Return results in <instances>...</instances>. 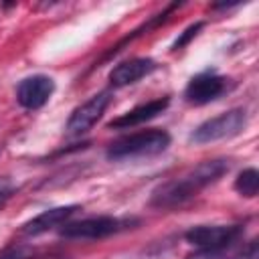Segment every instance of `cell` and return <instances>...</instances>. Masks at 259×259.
<instances>
[{
    "mask_svg": "<svg viewBox=\"0 0 259 259\" xmlns=\"http://www.w3.org/2000/svg\"><path fill=\"white\" fill-rule=\"evenodd\" d=\"M229 172V160L225 158H212L196 164L194 168L182 172L180 176H174L162 184H158L150 194V206L168 210L178 208L192 198H196L204 188L219 182Z\"/></svg>",
    "mask_w": 259,
    "mask_h": 259,
    "instance_id": "6da1fadb",
    "label": "cell"
},
{
    "mask_svg": "<svg viewBox=\"0 0 259 259\" xmlns=\"http://www.w3.org/2000/svg\"><path fill=\"white\" fill-rule=\"evenodd\" d=\"M172 144V136L166 130L152 127L142 130L136 134H127L111 142L105 150V158L111 162H123V160H136V158H150L156 154H162Z\"/></svg>",
    "mask_w": 259,
    "mask_h": 259,
    "instance_id": "7a4b0ae2",
    "label": "cell"
},
{
    "mask_svg": "<svg viewBox=\"0 0 259 259\" xmlns=\"http://www.w3.org/2000/svg\"><path fill=\"white\" fill-rule=\"evenodd\" d=\"M140 221L136 217H113V214H97V217H85L81 221H69L61 227L59 235L63 239L73 241H99L111 235H117L121 231L134 229Z\"/></svg>",
    "mask_w": 259,
    "mask_h": 259,
    "instance_id": "3957f363",
    "label": "cell"
},
{
    "mask_svg": "<svg viewBox=\"0 0 259 259\" xmlns=\"http://www.w3.org/2000/svg\"><path fill=\"white\" fill-rule=\"evenodd\" d=\"M245 235L243 225H196L184 233V241L202 255H219Z\"/></svg>",
    "mask_w": 259,
    "mask_h": 259,
    "instance_id": "277c9868",
    "label": "cell"
},
{
    "mask_svg": "<svg viewBox=\"0 0 259 259\" xmlns=\"http://www.w3.org/2000/svg\"><path fill=\"white\" fill-rule=\"evenodd\" d=\"M245 125H247V111L243 107H233L229 111H223V113L198 123L190 134V142L200 146V144L227 140V138L241 134L245 130Z\"/></svg>",
    "mask_w": 259,
    "mask_h": 259,
    "instance_id": "5b68a950",
    "label": "cell"
},
{
    "mask_svg": "<svg viewBox=\"0 0 259 259\" xmlns=\"http://www.w3.org/2000/svg\"><path fill=\"white\" fill-rule=\"evenodd\" d=\"M231 79L219 75L214 69H206L194 75L184 87V101L190 105H206L231 89Z\"/></svg>",
    "mask_w": 259,
    "mask_h": 259,
    "instance_id": "8992f818",
    "label": "cell"
},
{
    "mask_svg": "<svg viewBox=\"0 0 259 259\" xmlns=\"http://www.w3.org/2000/svg\"><path fill=\"white\" fill-rule=\"evenodd\" d=\"M111 103V91H99L95 95H91L85 103H81L79 107H75L67 119V136L75 138V136H83L85 132H89L105 113L107 105Z\"/></svg>",
    "mask_w": 259,
    "mask_h": 259,
    "instance_id": "52a82bcc",
    "label": "cell"
},
{
    "mask_svg": "<svg viewBox=\"0 0 259 259\" xmlns=\"http://www.w3.org/2000/svg\"><path fill=\"white\" fill-rule=\"evenodd\" d=\"M55 93V81L49 75H30L24 77L16 87V101L24 109H40L47 105L51 95Z\"/></svg>",
    "mask_w": 259,
    "mask_h": 259,
    "instance_id": "ba28073f",
    "label": "cell"
},
{
    "mask_svg": "<svg viewBox=\"0 0 259 259\" xmlns=\"http://www.w3.org/2000/svg\"><path fill=\"white\" fill-rule=\"evenodd\" d=\"M79 204H63V206H53L47 208L42 212H38L36 217L28 219L26 223L20 225V233L26 237H36L42 233H49L55 227H61L65 223H69V219L79 210Z\"/></svg>",
    "mask_w": 259,
    "mask_h": 259,
    "instance_id": "9c48e42d",
    "label": "cell"
},
{
    "mask_svg": "<svg viewBox=\"0 0 259 259\" xmlns=\"http://www.w3.org/2000/svg\"><path fill=\"white\" fill-rule=\"evenodd\" d=\"M158 69V63L150 57H134L127 61L117 63L111 71H109V85L111 87H127L138 83L140 79L152 75Z\"/></svg>",
    "mask_w": 259,
    "mask_h": 259,
    "instance_id": "30bf717a",
    "label": "cell"
},
{
    "mask_svg": "<svg viewBox=\"0 0 259 259\" xmlns=\"http://www.w3.org/2000/svg\"><path fill=\"white\" fill-rule=\"evenodd\" d=\"M170 105V97H156V99H150L146 103H140L136 107H132L130 111L121 113L119 117L111 119L109 121V130H132L136 125H142V123H148L152 121L154 117H158L166 107Z\"/></svg>",
    "mask_w": 259,
    "mask_h": 259,
    "instance_id": "8fae6325",
    "label": "cell"
},
{
    "mask_svg": "<svg viewBox=\"0 0 259 259\" xmlns=\"http://www.w3.org/2000/svg\"><path fill=\"white\" fill-rule=\"evenodd\" d=\"M180 6H182V2H172V4H168V6H164V8H162V10L158 12V14H154V16H150V18H148V20H146L144 24H140V26H138L136 30H132V32H130V34H127L125 38H121V40H119V42H117L115 47H111V49H109V51H107V53L103 55V61H105V59H109V57H113V55H117V53H119V51H121V49H123L125 45H130V42H134L136 38H140V36H144V34H148L150 30H154V28H158L160 24H164V22H166V20H168V18H170V16L174 14V10H178Z\"/></svg>",
    "mask_w": 259,
    "mask_h": 259,
    "instance_id": "7c38bea8",
    "label": "cell"
},
{
    "mask_svg": "<svg viewBox=\"0 0 259 259\" xmlns=\"http://www.w3.org/2000/svg\"><path fill=\"white\" fill-rule=\"evenodd\" d=\"M233 188L241 196H245V198H255L257 196V190H259V172L255 168H245L235 178Z\"/></svg>",
    "mask_w": 259,
    "mask_h": 259,
    "instance_id": "4fadbf2b",
    "label": "cell"
},
{
    "mask_svg": "<svg viewBox=\"0 0 259 259\" xmlns=\"http://www.w3.org/2000/svg\"><path fill=\"white\" fill-rule=\"evenodd\" d=\"M38 251L28 245H12L0 253V259H36Z\"/></svg>",
    "mask_w": 259,
    "mask_h": 259,
    "instance_id": "5bb4252c",
    "label": "cell"
},
{
    "mask_svg": "<svg viewBox=\"0 0 259 259\" xmlns=\"http://www.w3.org/2000/svg\"><path fill=\"white\" fill-rule=\"evenodd\" d=\"M202 26H204V20H196V22H192L190 26H186V28L178 34V38L172 42V51H180V49H184L186 45H190V40L200 32Z\"/></svg>",
    "mask_w": 259,
    "mask_h": 259,
    "instance_id": "9a60e30c",
    "label": "cell"
},
{
    "mask_svg": "<svg viewBox=\"0 0 259 259\" xmlns=\"http://www.w3.org/2000/svg\"><path fill=\"white\" fill-rule=\"evenodd\" d=\"M204 259H257V241H249L247 249H243L239 255H202Z\"/></svg>",
    "mask_w": 259,
    "mask_h": 259,
    "instance_id": "2e32d148",
    "label": "cell"
},
{
    "mask_svg": "<svg viewBox=\"0 0 259 259\" xmlns=\"http://www.w3.org/2000/svg\"><path fill=\"white\" fill-rule=\"evenodd\" d=\"M12 192H14V186L10 182H6V180H0V206L12 196Z\"/></svg>",
    "mask_w": 259,
    "mask_h": 259,
    "instance_id": "e0dca14e",
    "label": "cell"
},
{
    "mask_svg": "<svg viewBox=\"0 0 259 259\" xmlns=\"http://www.w3.org/2000/svg\"><path fill=\"white\" fill-rule=\"evenodd\" d=\"M0 152H2V148H0Z\"/></svg>",
    "mask_w": 259,
    "mask_h": 259,
    "instance_id": "ac0fdd59",
    "label": "cell"
}]
</instances>
